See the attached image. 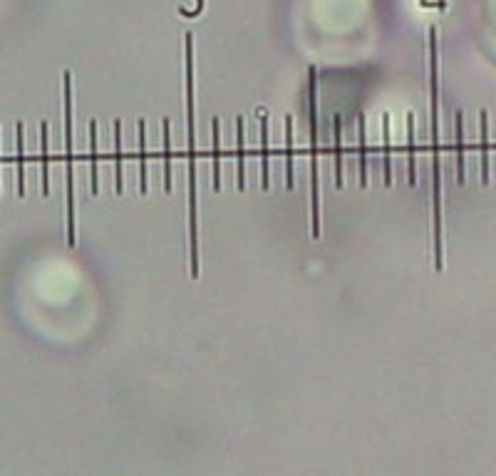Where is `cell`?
I'll list each match as a JSON object with an SVG mask.
<instances>
[{
	"label": "cell",
	"instance_id": "11",
	"mask_svg": "<svg viewBox=\"0 0 496 476\" xmlns=\"http://www.w3.org/2000/svg\"><path fill=\"white\" fill-rule=\"evenodd\" d=\"M89 172H92V184L89 192L92 197L99 194V164H97V122H89Z\"/></svg>",
	"mask_w": 496,
	"mask_h": 476
},
{
	"label": "cell",
	"instance_id": "6",
	"mask_svg": "<svg viewBox=\"0 0 496 476\" xmlns=\"http://www.w3.org/2000/svg\"><path fill=\"white\" fill-rule=\"evenodd\" d=\"M114 194H124V164H122V122L114 119Z\"/></svg>",
	"mask_w": 496,
	"mask_h": 476
},
{
	"label": "cell",
	"instance_id": "7",
	"mask_svg": "<svg viewBox=\"0 0 496 476\" xmlns=\"http://www.w3.org/2000/svg\"><path fill=\"white\" fill-rule=\"evenodd\" d=\"M358 132H360V139H358V152H360V187H368V127H365V114L360 112L358 114Z\"/></svg>",
	"mask_w": 496,
	"mask_h": 476
},
{
	"label": "cell",
	"instance_id": "16",
	"mask_svg": "<svg viewBox=\"0 0 496 476\" xmlns=\"http://www.w3.org/2000/svg\"><path fill=\"white\" fill-rule=\"evenodd\" d=\"M211 132H214V192H221V137H219V117L211 119Z\"/></svg>",
	"mask_w": 496,
	"mask_h": 476
},
{
	"label": "cell",
	"instance_id": "5",
	"mask_svg": "<svg viewBox=\"0 0 496 476\" xmlns=\"http://www.w3.org/2000/svg\"><path fill=\"white\" fill-rule=\"evenodd\" d=\"M454 129H457V184L464 187L467 184V159H464V117L462 112L454 114Z\"/></svg>",
	"mask_w": 496,
	"mask_h": 476
},
{
	"label": "cell",
	"instance_id": "15",
	"mask_svg": "<svg viewBox=\"0 0 496 476\" xmlns=\"http://www.w3.org/2000/svg\"><path fill=\"white\" fill-rule=\"evenodd\" d=\"M382 139H385V154H382V164H385V187H392V144H390V114H382Z\"/></svg>",
	"mask_w": 496,
	"mask_h": 476
},
{
	"label": "cell",
	"instance_id": "8",
	"mask_svg": "<svg viewBox=\"0 0 496 476\" xmlns=\"http://www.w3.org/2000/svg\"><path fill=\"white\" fill-rule=\"evenodd\" d=\"M139 192H149V172H147V122L139 119Z\"/></svg>",
	"mask_w": 496,
	"mask_h": 476
},
{
	"label": "cell",
	"instance_id": "3",
	"mask_svg": "<svg viewBox=\"0 0 496 476\" xmlns=\"http://www.w3.org/2000/svg\"><path fill=\"white\" fill-rule=\"evenodd\" d=\"M65 184H67V245L75 236V174H72V74L65 72Z\"/></svg>",
	"mask_w": 496,
	"mask_h": 476
},
{
	"label": "cell",
	"instance_id": "1",
	"mask_svg": "<svg viewBox=\"0 0 496 476\" xmlns=\"http://www.w3.org/2000/svg\"><path fill=\"white\" fill-rule=\"evenodd\" d=\"M429 87H432V245L434 270L444 268L442 238V142H439V35L429 28Z\"/></svg>",
	"mask_w": 496,
	"mask_h": 476
},
{
	"label": "cell",
	"instance_id": "9",
	"mask_svg": "<svg viewBox=\"0 0 496 476\" xmlns=\"http://www.w3.org/2000/svg\"><path fill=\"white\" fill-rule=\"evenodd\" d=\"M260 187H270V174H268V119L265 112L260 109Z\"/></svg>",
	"mask_w": 496,
	"mask_h": 476
},
{
	"label": "cell",
	"instance_id": "10",
	"mask_svg": "<svg viewBox=\"0 0 496 476\" xmlns=\"http://www.w3.org/2000/svg\"><path fill=\"white\" fill-rule=\"evenodd\" d=\"M23 132H25V124L18 122L15 127V164H18V197H25V139H23Z\"/></svg>",
	"mask_w": 496,
	"mask_h": 476
},
{
	"label": "cell",
	"instance_id": "17",
	"mask_svg": "<svg viewBox=\"0 0 496 476\" xmlns=\"http://www.w3.org/2000/svg\"><path fill=\"white\" fill-rule=\"evenodd\" d=\"M169 134H172V122L164 119V189L172 192V144H169Z\"/></svg>",
	"mask_w": 496,
	"mask_h": 476
},
{
	"label": "cell",
	"instance_id": "4",
	"mask_svg": "<svg viewBox=\"0 0 496 476\" xmlns=\"http://www.w3.org/2000/svg\"><path fill=\"white\" fill-rule=\"evenodd\" d=\"M333 152H335V187L343 189V169H345V159H343V119L335 114L333 117Z\"/></svg>",
	"mask_w": 496,
	"mask_h": 476
},
{
	"label": "cell",
	"instance_id": "12",
	"mask_svg": "<svg viewBox=\"0 0 496 476\" xmlns=\"http://www.w3.org/2000/svg\"><path fill=\"white\" fill-rule=\"evenodd\" d=\"M407 172H409V187H417V144H414V114H407Z\"/></svg>",
	"mask_w": 496,
	"mask_h": 476
},
{
	"label": "cell",
	"instance_id": "2",
	"mask_svg": "<svg viewBox=\"0 0 496 476\" xmlns=\"http://www.w3.org/2000/svg\"><path fill=\"white\" fill-rule=\"evenodd\" d=\"M310 84V236L320 240L323 218H320V174H318V70H308Z\"/></svg>",
	"mask_w": 496,
	"mask_h": 476
},
{
	"label": "cell",
	"instance_id": "14",
	"mask_svg": "<svg viewBox=\"0 0 496 476\" xmlns=\"http://www.w3.org/2000/svg\"><path fill=\"white\" fill-rule=\"evenodd\" d=\"M243 127H246V122H243V117H238L236 119V154H238V164H236V169H238V184L236 187L241 189H246V147H243Z\"/></svg>",
	"mask_w": 496,
	"mask_h": 476
},
{
	"label": "cell",
	"instance_id": "18",
	"mask_svg": "<svg viewBox=\"0 0 496 476\" xmlns=\"http://www.w3.org/2000/svg\"><path fill=\"white\" fill-rule=\"evenodd\" d=\"M48 122H40V149H43V194L48 197L50 194V162H48Z\"/></svg>",
	"mask_w": 496,
	"mask_h": 476
},
{
	"label": "cell",
	"instance_id": "19",
	"mask_svg": "<svg viewBox=\"0 0 496 476\" xmlns=\"http://www.w3.org/2000/svg\"><path fill=\"white\" fill-rule=\"evenodd\" d=\"M482 184H489V114L482 112Z\"/></svg>",
	"mask_w": 496,
	"mask_h": 476
},
{
	"label": "cell",
	"instance_id": "13",
	"mask_svg": "<svg viewBox=\"0 0 496 476\" xmlns=\"http://www.w3.org/2000/svg\"><path fill=\"white\" fill-rule=\"evenodd\" d=\"M293 164V117H285V187L288 189H295Z\"/></svg>",
	"mask_w": 496,
	"mask_h": 476
}]
</instances>
